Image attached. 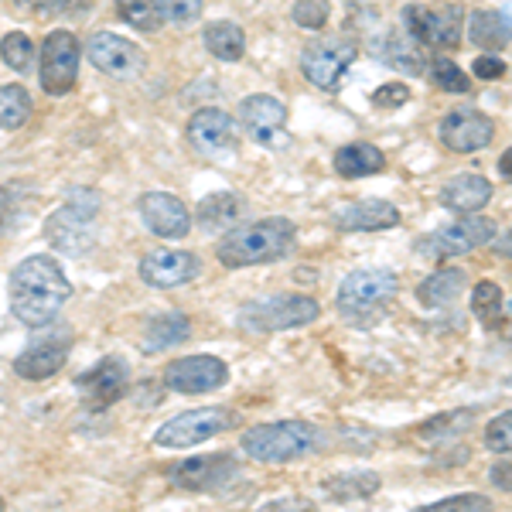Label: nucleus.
<instances>
[{"label": "nucleus", "mask_w": 512, "mask_h": 512, "mask_svg": "<svg viewBox=\"0 0 512 512\" xmlns=\"http://www.w3.org/2000/svg\"><path fill=\"white\" fill-rule=\"evenodd\" d=\"M332 222L342 233H383V229L400 226V209L386 198H362V202L335 209Z\"/></svg>", "instance_id": "21"}, {"label": "nucleus", "mask_w": 512, "mask_h": 512, "mask_svg": "<svg viewBox=\"0 0 512 512\" xmlns=\"http://www.w3.org/2000/svg\"><path fill=\"white\" fill-rule=\"evenodd\" d=\"M472 424H475V410H448V414H441V417L424 420V424L417 427V437L427 444H441V441L448 444L451 437H461Z\"/></svg>", "instance_id": "31"}, {"label": "nucleus", "mask_w": 512, "mask_h": 512, "mask_svg": "<svg viewBox=\"0 0 512 512\" xmlns=\"http://www.w3.org/2000/svg\"><path fill=\"white\" fill-rule=\"evenodd\" d=\"M233 410L226 407H198V410H185V414H175L171 420L154 431V444L168 451H185V448H198V444L212 441V437L226 434L233 427Z\"/></svg>", "instance_id": "7"}, {"label": "nucleus", "mask_w": 512, "mask_h": 512, "mask_svg": "<svg viewBox=\"0 0 512 512\" xmlns=\"http://www.w3.org/2000/svg\"><path fill=\"white\" fill-rule=\"evenodd\" d=\"M403 31L427 48H458L465 35V11L458 4L427 7V4H407L400 11Z\"/></svg>", "instance_id": "8"}, {"label": "nucleus", "mask_w": 512, "mask_h": 512, "mask_svg": "<svg viewBox=\"0 0 512 512\" xmlns=\"http://www.w3.org/2000/svg\"><path fill=\"white\" fill-rule=\"evenodd\" d=\"M485 444H489V451H495V454H509V448H512V414L509 410H502L499 417L489 420V427H485Z\"/></svg>", "instance_id": "41"}, {"label": "nucleus", "mask_w": 512, "mask_h": 512, "mask_svg": "<svg viewBox=\"0 0 512 512\" xmlns=\"http://www.w3.org/2000/svg\"><path fill=\"white\" fill-rule=\"evenodd\" d=\"M0 509H4V499H0Z\"/></svg>", "instance_id": "49"}, {"label": "nucleus", "mask_w": 512, "mask_h": 512, "mask_svg": "<svg viewBox=\"0 0 512 512\" xmlns=\"http://www.w3.org/2000/svg\"><path fill=\"white\" fill-rule=\"evenodd\" d=\"M468 287V274L458 267H444V270H434L427 280H420L417 287V301L424 308H448V304L458 301Z\"/></svg>", "instance_id": "26"}, {"label": "nucleus", "mask_w": 512, "mask_h": 512, "mask_svg": "<svg viewBox=\"0 0 512 512\" xmlns=\"http://www.w3.org/2000/svg\"><path fill=\"white\" fill-rule=\"evenodd\" d=\"M86 55L103 76L137 79L147 69V55L137 41L117 35V31H93L86 41Z\"/></svg>", "instance_id": "11"}, {"label": "nucleus", "mask_w": 512, "mask_h": 512, "mask_svg": "<svg viewBox=\"0 0 512 512\" xmlns=\"http://www.w3.org/2000/svg\"><path fill=\"white\" fill-rule=\"evenodd\" d=\"M332 168L342 178H369L386 171V154L376 144H345L335 151Z\"/></svg>", "instance_id": "27"}, {"label": "nucleus", "mask_w": 512, "mask_h": 512, "mask_svg": "<svg viewBox=\"0 0 512 512\" xmlns=\"http://www.w3.org/2000/svg\"><path fill=\"white\" fill-rule=\"evenodd\" d=\"M400 291V277L390 267H362L352 270L349 277L338 284L335 308L345 318V325H373L383 318L386 304Z\"/></svg>", "instance_id": "3"}, {"label": "nucleus", "mask_w": 512, "mask_h": 512, "mask_svg": "<svg viewBox=\"0 0 512 512\" xmlns=\"http://www.w3.org/2000/svg\"><path fill=\"white\" fill-rule=\"evenodd\" d=\"M127 386H130V366L120 355H106L93 369L76 376V390L82 393V403H86L89 410H96V414H103V410H110L117 400H123Z\"/></svg>", "instance_id": "13"}, {"label": "nucleus", "mask_w": 512, "mask_h": 512, "mask_svg": "<svg viewBox=\"0 0 512 512\" xmlns=\"http://www.w3.org/2000/svg\"><path fill=\"white\" fill-rule=\"evenodd\" d=\"M192 335V321H188L181 311H171V315H158L144 325V335H140V352L144 355H158L168 352L171 345L188 342Z\"/></svg>", "instance_id": "24"}, {"label": "nucleus", "mask_w": 512, "mask_h": 512, "mask_svg": "<svg viewBox=\"0 0 512 512\" xmlns=\"http://www.w3.org/2000/svg\"><path fill=\"white\" fill-rule=\"evenodd\" d=\"M72 352V335H52V338H41L31 349H24L18 359H14V373L28 383H41V379H52L59 369L69 362Z\"/></svg>", "instance_id": "22"}, {"label": "nucleus", "mask_w": 512, "mask_h": 512, "mask_svg": "<svg viewBox=\"0 0 512 512\" xmlns=\"http://www.w3.org/2000/svg\"><path fill=\"white\" fill-rule=\"evenodd\" d=\"M99 195L89 188H76L59 209L48 216L45 222V239L55 250L79 256L96 243V229H99Z\"/></svg>", "instance_id": "5"}, {"label": "nucleus", "mask_w": 512, "mask_h": 512, "mask_svg": "<svg viewBox=\"0 0 512 512\" xmlns=\"http://www.w3.org/2000/svg\"><path fill=\"white\" fill-rule=\"evenodd\" d=\"M454 509H492V499L489 495H478V492H465V495H451V499H441L434 506H424V512H454Z\"/></svg>", "instance_id": "42"}, {"label": "nucleus", "mask_w": 512, "mask_h": 512, "mask_svg": "<svg viewBox=\"0 0 512 512\" xmlns=\"http://www.w3.org/2000/svg\"><path fill=\"white\" fill-rule=\"evenodd\" d=\"M291 18L297 28L304 31H321L332 18V11H328V0H297L291 7Z\"/></svg>", "instance_id": "39"}, {"label": "nucleus", "mask_w": 512, "mask_h": 512, "mask_svg": "<svg viewBox=\"0 0 512 512\" xmlns=\"http://www.w3.org/2000/svg\"><path fill=\"white\" fill-rule=\"evenodd\" d=\"M437 137H441V144L454 154H475L492 144L495 123L492 117H485L482 110H475V106H458V110H451L448 117L441 120Z\"/></svg>", "instance_id": "18"}, {"label": "nucleus", "mask_w": 512, "mask_h": 512, "mask_svg": "<svg viewBox=\"0 0 512 512\" xmlns=\"http://www.w3.org/2000/svg\"><path fill=\"white\" fill-rule=\"evenodd\" d=\"M431 76L444 93H468V89H472V79H468L465 72H461V65L451 59H434Z\"/></svg>", "instance_id": "40"}, {"label": "nucleus", "mask_w": 512, "mask_h": 512, "mask_svg": "<svg viewBox=\"0 0 512 512\" xmlns=\"http://www.w3.org/2000/svg\"><path fill=\"white\" fill-rule=\"evenodd\" d=\"M158 4V18L175 24V28H188L202 18V4L205 0H154Z\"/></svg>", "instance_id": "38"}, {"label": "nucleus", "mask_w": 512, "mask_h": 512, "mask_svg": "<svg viewBox=\"0 0 512 512\" xmlns=\"http://www.w3.org/2000/svg\"><path fill=\"white\" fill-rule=\"evenodd\" d=\"M137 212L144 219V226L161 239H185L192 233V212L171 192H147L140 195Z\"/></svg>", "instance_id": "20"}, {"label": "nucleus", "mask_w": 512, "mask_h": 512, "mask_svg": "<svg viewBox=\"0 0 512 512\" xmlns=\"http://www.w3.org/2000/svg\"><path fill=\"white\" fill-rule=\"evenodd\" d=\"M386 59H390L396 69H403V72H414V76H420L424 72V52H420V45L410 35H390L386 38Z\"/></svg>", "instance_id": "36"}, {"label": "nucleus", "mask_w": 512, "mask_h": 512, "mask_svg": "<svg viewBox=\"0 0 512 512\" xmlns=\"http://www.w3.org/2000/svg\"><path fill=\"white\" fill-rule=\"evenodd\" d=\"M79 59H82V45L72 31H52L41 45L38 55V79L41 89L48 96H65L72 86H76L79 76Z\"/></svg>", "instance_id": "9"}, {"label": "nucleus", "mask_w": 512, "mask_h": 512, "mask_svg": "<svg viewBox=\"0 0 512 512\" xmlns=\"http://www.w3.org/2000/svg\"><path fill=\"white\" fill-rule=\"evenodd\" d=\"M294 236L297 226L287 216L246 222V226H233L222 233V239L216 243V260L229 270L263 267V263H274L291 253Z\"/></svg>", "instance_id": "2"}, {"label": "nucleus", "mask_w": 512, "mask_h": 512, "mask_svg": "<svg viewBox=\"0 0 512 512\" xmlns=\"http://www.w3.org/2000/svg\"><path fill=\"white\" fill-rule=\"evenodd\" d=\"M31 120V96L24 86H0V130H21Z\"/></svg>", "instance_id": "32"}, {"label": "nucleus", "mask_w": 512, "mask_h": 512, "mask_svg": "<svg viewBox=\"0 0 512 512\" xmlns=\"http://www.w3.org/2000/svg\"><path fill=\"white\" fill-rule=\"evenodd\" d=\"M280 506H294V509H311V502L304 499H277V502H267L263 509H280Z\"/></svg>", "instance_id": "47"}, {"label": "nucleus", "mask_w": 512, "mask_h": 512, "mask_svg": "<svg viewBox=\"0 0 512 512\" xmlns=\"http://www.w3.org/2000/svg\"><path fill=\"white\" fill-rule=\"evenodd\" d=\"M410 103V86L407 82H386L373 93V106L376 110H400V106Z\"/></svg>", "instance_id": "43"}, {"label": "nucleus", "mask_w": 512, "mask_h": 512, "mask_svg": "<svg viewBox=\"0 0 512 512\" xmlns=\"http://www.w3.org/2000/svg\"><path fill=\"white\" fill-rule=\"evenodd\" d=\"M117 14L123 21L130 24L134 31H144V35H154L161 28V18H158V4L154 0H113Z\"/></svg>", "instance_id": "33"}, {"label": "nucleus", "mask_w": 512, "mask_h": 512, "mask_svg": "<svg viewBox=\"0 0 512 512\" xmlns=\"http://www.w3.org/2000/svg\"><path fill=\"white\" fill-rule=\"evenodd\" d=\"M246 212V202L236 192H216V195H205L198 202V226L205 233H216L222 236L226 229H233Z\"/></svg>", "instance_id": "25"}, {"label": "nucleus", "mask_w": 512, "mask_h": 512, "mask_svg": "<svg viewBox=\"0 0 512 512\" xmlns=\"http://www.w3.org/2000/svg\"><path fill=\"white\" fill-rule=\"evenodd\" d=\"M236 478H239V461L229 451L198 454V458L181 461L175 472H171V482L185 492H222Z\"/></svg>", "instance_id": "15"}, {"label": "nucleus", "mask_w": 512, "mask_h": 512, "mask_svg": "<svg viewBox=\"0 0 512 512\" xmlns=\"http://www.w3.org/2000/svg\"><path fill=\"white\" fill-rule=\"evenodd\" d=\"M355 59H359V48H355L352 41H342V38L311 41L301 52V72L311 86L332 93V89L342 86L345 69H349Z\"/></svg>", "instance_id": "12"}, {"label": "nucleus", "mask_w": 512, "mask_h": 512, "mask_svg": "<svg viewBox=\"0 0 512 512\" xmlns=\"http://www.w3.org/2000/svg\"><path fill=\"white\" fill-rule=\"evenodd\" d=\"M468 38H472V45L485 48V52H502L509 45V14L475 11L468 18Z\"/></svg>", "instance_id": "30"}, {"label": "nucleus", "mask_w": 512, "mask_h": 512, "mask_svg": "<svg viewBox=\"0 0 512 512\" xmlns=\"http://www.w3.org/2000/svg\"><path fill=\"white\" fill-rule=\"evenodd\" d=\"M492 485H499L502 492H509V461H502V465L492 468Z\"/></svg>", "instance_id": "46"}, {"label": "nucleus", "mask_w": 512, "mask_h": 512, "mask_svg": "<svg viewBox=\"0 0 512 512\" xmlns=\"http://www.w3.org/2000/svg\"><path fill=\"white\" fill-rule=\"evenodd\" d=\"M229 379V366L219 359V355H181V359H171L168 369H164V386L171 393H212L219 386H226Z\"/></svg>", "instance_id": "14"}, {"label": "nucleus", "mask_w": 512, "mask_h": 512, "mask_svg": "<svg viewBox=\"0 0 512 512\" xmlns=\"http://www.w3.org/2000/svg\"><path fill=\"white\" fill-rule=\"evenodd\" d=\"M7 297H11V311L21 325L45 328L62 315L65 301L72 297V284L52 256H24L11 270Z\"/></svg>", "instance_id": "1"}, {"label": "nucleus", "mask_w": 512, "mask_h": 512, "mask_svg": "<svg viewBox=\"0 0 512 512\" xmlns=\"http://www.w3.org/2000/svg\"><path fill=\"white\" fill-rule=\"evenodd\" d=\"M321 318V304L308 294H267L239 308V328L253 335H274L304 328Z\"/></svg>", "instance_id": "6"}, {"label": "nucleus", "mask_w": 512, "mask_h": 512, "mask_svg": "<svg viewBox=\"0 0 512 512\" xmlns=\"http://www.w3.org/2000/svg\"><path fill=\"white\" fill-rule=\"evenodd\" d=\"M495 233H499L495 219L472 212V216H458L451 226L437 229V233L427 239L420 250L431 253V256H465V253H472V250H478V246L489 243Z\"/></svg>", "instance_id": "17"}, {"label": "nucleus", "mask_w": 512, "mask_h": 512, "mask_svg": "<svg viewBox=\"0 0 512 512\" xmlns=\"http://www.w3.org/2000/svg\"><path fill=\"white\" fill-rule=\"evenodd\" d=\"M239 123L246 127L253 144L263 147H280L287 144V106L270 93H253L239 99Z\"/></svg>", "instance_id": "16"}, {"label": "nucleus", "mask_w": 512, "mask_h": 512, "mask_svg": "<svg viewBox=\"0 0 512 512\" xmlns=\"http://www.w3.org/2000/svg\"><path fill=\"white\" fill-rule=\"evenodd\" d=\"M379 485H383V478L376 472H342V475H332L325 478V495L332 502H342V506H349V502H362V499H373L379 492Z\"/></svg>", "instance_id": "28"}, {"label": "nucleus", "mask_w": 512, "mask_h": 512, "mask_svg": "<svg viewBox=\"0 0 512 512\" xmlns=\"http://www.w3.org/2000/svg\"><path fill=\"white\" fill-rule=\"evenodd\" d=\"M137 274L144 284L158 287V291H168V287H181V284H192V280L202 274V260L188 250H151L140 256V267Z\"/></svg>", "instance_id": "19"}, {"label": "nucleus", "mask_w": 512, "mask_h": 512, "mask_svg": "<svg viewBox=\"0 0 512 512\" xmlns=\"http://www.w3.org/2000/svg\"><path fill=\"white\" fill-rule=\"evenodd\" d=\"M499 168H502V178H509V175H512V154H509V151H506V154H502Z\"/></svg>", "instance_id": "48"}, {"label": "nucleus", "mask_w": 512, "mask_h": 512, "mask_svg": "<svg viewBox=\"0 0 512 512\" xmlns=\"http://www.w3.org/2000/svg\"><path fill=\"white\" fill-rule=\"evenodd\" d=\"M472 72H475L478 79L492 82V79H502V76H506V62H502L499 55H482V59H475Z\"/></svg>", "instance_id": "44"}, {"label": "nucleus", "mask_w": 512, "mask_h": 512, "mask_svg": "<svg viewBox=\"0 0 512 512\" xmlns=\"http://www.w3.org/2000/svg\"><path fill=\"white\" fill-rule=\"evenodd\" d=\"M14 4L28 14H55V11H62L69 0H14Z\"/></svg>", "instance_id": "45"}, {"label": "nucleus", "mask_w": 512, "mask_h": 512, "mask_svg": "<svg viewBox=\"0 0 512 512\" xmlns=\"http://www.w3.org/2000/svg\"><path fill=\"white\" fill-rule=\"evenodd\" d=\"M31 198V188L24 185H4L0 188V236L14 233L24 219V205Z\"/></svg>", "instance_id": "35"}, {"label": "nucleus", "mask_w": 512, "mask_h": 512, "mask_svg": "<svg viewBox=\"0 0 512 512\" xmlns=\"http://www.w3.org/2000/svg\"><path fill=\"white\" fill-rule=\"evenodd\" d=\"M441 202L454 216H472L492 202V181H485L482 175H454L441 188Z\"/></svg>", "instance_id": "23"}, {"label": "nucleus", "mask_w": 512, "mask_h": 512, "mask_svg": "<svg viewBox=\"0 0 512 512\" xmlns=\"http://www.w3.org/2000/svg\"><path fill=\"white\" fill-rule=\"evenodd\" d=\"M472 311L482 318L485 328H495L502 318V287L495 280H478L472 291Z\"/></svg>", "instance_id": "34"}, {"label": "nucleus", "mask_w": 512, "mask_h": 512, "mask_svg": "<svg viewBox=\"0 0 512 512\" xmlns=\"http://www.w3.org/2000/svg\"><path fill=\"white\" fill-rule=\"evenodd\" d=\"M202 41H205V48H209L212 59H219V62H239L246 55V35L233 21L205 24Z\"/></svg>", "instance_id": "29"}, {"label": "nucleus", "mask_w": 512, "mask_h": 512, "mask_svg": "<svg viewBox=\"0 0 512 512\" xmlns=\"http://www.w3.org/2000/svg\"><path fill=\"white\" fill-rule=\"evenodd\" d=\"M0 59L11 65L14 72H31V62H35V41L24 35V31H11V35L0 38Z\"/></svg>", "instance_id": "37"}, {"label": "nucleus", "mask_w": 512, "mask_h": 512, "mask_svg": "<svg viewBox=\"0 0 512 512\" xmlns=\"http://www.w3.org/2000/svg\"><path fill=\"white\" fill-rule=\"evenodd\" d=\"M188 140L205 161L226 164L239 154V134H236V120L229 117L219 106H202L198 113H192L188 120Z\"/></svg>", "instance_id": "10"}, {"label": "nucleus", "mask_w": 512, "mask_h": 512, "mask_svg": "<svg viewBox=\"0 0 512 512\" xmlns=\"http://www.w3.org/2000/svg\"><path fill=\"white\" fill-rule=\"evenodd\" d=\"M318 427L304 420H280V424H256L239 437V448L260 465H287L318 451Z\"/></svg>", "instance_id": "4"}]
</instances>
